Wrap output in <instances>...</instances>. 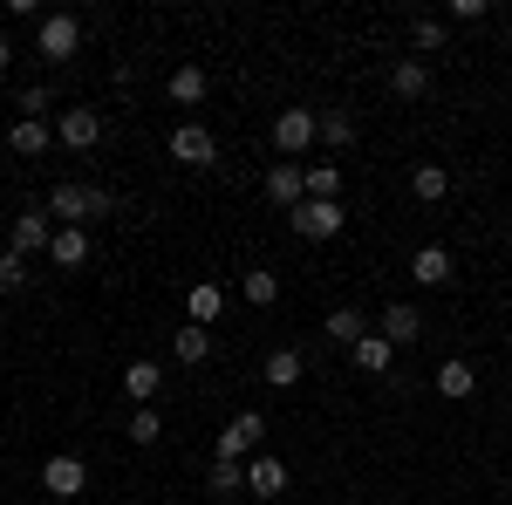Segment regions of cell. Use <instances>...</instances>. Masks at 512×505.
I'll list each match as a JSON object with an SVG mask.
<instances>
[{
  "label": "cell",
  "instance_id": "obj_26",
  "mask_svg": "<svg viewBox=\"0 0 512 505\" xmlns=\"http://www.w3.org/2000/svg\"><path fill=\"white\" fill-rule=\"evenodd\" d=\"M410 192L424 198V205L451 198V171H444V164H417V171H410Z\"/></svg>",
  "mask_w": 512,
  "mask_h": 505
},
{
  "label": "cell",
  "instance_id": "obj_16",
  "mask_svg": "<svg viewBox=\"0 0 512 505\" xmlns=\"http://www.w3.org/2000/svg\"><path fill=\"white\" fill-rule=\"evenodd\" d=\"M239 301H246V308H274L280 301V273L274 267H246L239 273Z\"/></svg>",
  "mask_w": 512,
  "mask_h": 505
},
{
  "label": "cell",
  "instance_id": "obj_31",
  "mask_svg": "<svg viewBox=\"0 0 512 505\" xmlns=\"http://www.w3.org/2000/svg\"><path fill=\"white\" fill-rule=\"evenodd\" d=\"M205 485H212L219 499H239V492H246V471H239V465H212V478H205Z\"/></svg>",
  "mask_w": 512,
  "mask_h": 505
},
{
  "label": "cell",
  "instance_id": "obj_13",
  "mask_svg": "<svg viewBox=\"0 0 512 505\" xmlns=\"http://www.w3.org/2000/svg\"><path fill=\"white\" fill-rule=\"evenodd\" d=\"M219 314H226V287H219V280H198V287H185V321H192V328H212Z\"/></svg>",
  "mask_w": 512,
  "mask_h": 505
},
{
  "label": "cell",
  "instance_id": "obj_35",
  "mask_svg": "<svg viewBox=\"0 0 512 505\" xmlns=\"http://www.w3.org/2000/svg\"><path fill=\"white\" fill-rule=\"evenodd\" d=\"M7 62H14V48H7V35H0V69H7Z\"/></svg>",
  "mask_w": 512,
  "mask_h": 505
},
{
  "label": "cell",
  "instance_id": "obj_28",
  "mask_svg": "<svg viewBox=\"0 0 512 505\" xmlns=\"http://www.w3.org/2000/svg\"><path fill=\"white\" fill-rule=\"evenodd\" d=\"M444 35H451V28H444L437 14H424V21H410V48H417V55H437V48H444Z\"/></svg>",
  "mask_w": 512,
  "mask_h": 505
},
{
  "label": "cell",
  "instance_id": "obj_22",
  "mask_svg": "<svg viewBox=\"0 0 512 505\" xmlns=\"http://www.w3.org/2000/svg\"><path fill=\"white\" fill-rule=\"evenodd\" d=\"M437 396H451V403H465V396H472L478 389V376H472V362H458V355H451V362H437Z\"/></svg>",
  "mask_w": 512,
  "mask_h": 505
},
{
  "label": "cell",
  "instance_id": "obj_24",
  "mask_svg": "<svg viewBox=\"0 0 512 505\" xmlns=\"http://www.w3.org/2000/svg\"><path fill=\"white\" fill-rule=\"evenodd\" d=\"M171 355H178L185 369H198V362H212V328H192V321H185V328L171 335Z\"/></svg>",
  "mask_w": 512,
  "mask_h": 505
},
{
  "label": "cell",
  "instance_id": "obj_17",
  "mask_svg": "<svg viewBox=\"0 0 512 505\" xmlns=\"http://www.w3.org/2000/svg\"><path fill=\"white\" fill-rule=\"evenodd\" d=\"M246 492H253V499H280V492H287V465H280V458H253V465H246Z\"/></svg>",
  "mask_w": 512,
  "mask_h": 505
},
{
  "label": "cell",
  "instance_id": "obj_10",
  "mask_svg": "<svg viewBox=\"0 0 512 505\" xmlns=\"http://www.w3.org/2000/svg\"><path fill=\"white\" fill-rule=\"evenodd\" d=\"M55 144L96 151V144H103V117H96V110H62V117H55Z\"/></svg>",
  "mask_w": 512,
  "mask_h": 505
},
{
  "label": "cell",
  "instance_id": "obj_25",
  "mask_svg": "<svg viewBox=\"0 0 512 505\" xmlns=\"http://www.w3.org/2000/svg\"><path fill=\"white\" fill-rule=\"evenodd\" d=\"M349 355H355V369H362V376H383V369L396 362V349L383 342V335H376V328H369V335H362V342H355Z\"/></svg>",
  "mask_w": 512,
  "mask_h": 505
},
{
  "label": "cell",
  "instance_id": "obj_34",
  "mask_svg": "<svg viewBox=\"0 0 512 505\" xmlns=\"http://www.w3.org/2000/svg\"><path fill=\"white\" fill-rule=\"evenodd\" d=\"M451 21H485V0H451Z\"/></svg>",
  "mask_w": 512,
  "mask_h": 505
},
{
  "label": "cell",
  "instance_id": "obj_11",
  "mask_svg": "<svg viewBox=\"0 0 512 505\" xmlns=\"http://www.w3.org/2000/svg\"><path fill=\"white\" fill-rule=\"evenodd\" d=\"M376 335H383L390 349H410V342H424V314L396 301V308H383V321H376Z\"/></svg>",
  "mask_w": 512,
  "mask_h": 505
},
{
  "label": "cell",
  "instance_id": "obj_15",
  "mask_svg": "<svg viewBox=\"0 0 512 505\" xmlns=\"http://www.w3.org/2000/svg\"><path fill=\"white\" fill-rule=\"evenodd\" d=\"M301 376H308V355H301V349H274L267 362H260V383H267V389H294Z\"/></svg>",
  "mask_w": 512,
  "mask_h": 505
},
{
  "label": "cell",
  "instance_id": "obj_30",
  "mask_svg": "<svg viewBox=\"0 0 512 505\" xmlns=\"http://www.w3.org/2000/svg\"><path fill=\"white\" fill-rule=\"evenodd\" d=\"M158 437H164V417L151 410V403H144V410H130V444H158Z\"/></svg>",
  "mask_w": 512,
  "mask_h": 505
},
{
  "label": "cell",
  "instance_id": "obj_3",
  "mask_svg": "<svg viewBox=\"0 0 512 505\" xmlns=\"http://www.w3.org/2000/svg\"><path fill=\"white\" fill-rule=\"evenodd\" d=\"M76 48H82V21L76 14H41V28H35V55L41 62H76Z\"/></svg>",
  "mask_w": 512,
  "mask_h": 505
},
{
  "label": "cell",
  "instance_id": "obj_6",
  "mask_svg": "<svg viewBox=\"0 0 512 505\" xmlns=\"http://www.w3.org/2000/svg\"><path fill=\"white\" fill-rule=\"evenodd\" d=\"M260 437H267V417H260V410H239L233 424L219 430V465H239V458H253V451H260Z\"/></svg>",
  "mask_w": 512,
  "mask_h": 505
},
{
  "label": "cell",
  "instance_id": "obj_29",
  "mask_svg": "<svg viewBox=\"0 0 512 505\" xmlns=\"http://www.w3.org/2000/svg\"><path fill=\"white\" fill-rule=\"evenodd\" d=\"M308 198H342V164H308Z\"/></svg>",
  "mask_w": 512,
  "mask_h": 505
},
{
  "label": "cell",
  "instance_id": "obj_7",
  "mask_svg": "<svg viewBox=\"0 0 512 505\" xmlns=\"http://www.w3.org/2000/svg\"><path fill=\"white\" fill-rule=\"evenodd\" d=\"M171 157H178V164H185V171H205V164H219V137H212V130H205V123H178V130H171Z\"/></svg>",
  "mask_w": 512,
  "mask_h": 505
},
{
  "label": "cell",
  "instance_id": "obj_23",
  "mask_svg": "<svg viewBox=\"0 0 512 505\" xmlns=\"http://www.w3.org/2000/svg\"><path fill=\"white\" fill-rule=\"evenodd\" d=\"M321 335H328V342H342V349H355V342L369 335V314H362V308H335L328 321H321Z\"/></svg>",
  "mask_w": 512,
  "mask_h": 505
},
{
  "label": "cell",
  "instance_id": "obj_18",
  "mask_svg": "<svg viewBox=\"0 0 512 505\" xmlns=\"http://www.w3.org/2000/svg\"><path fill=\"white\" fill-rule=\"evenodd\" d=\"M7 144H14L21 157H41L48 144H55V130H48L41 117H14V123H7Z\"/></svg>",
  "mask_w": 512,
  "mask_h": 505
},
{
  "label": "cell",
  "instance_id": "obj_2",
  "mask_svg": "<svg viewBox=\"0 0 512 505\" xmlns=\"http://www.w3.org/2000/svg\"><path fill=\"white\" fill-rule=\"evenodd\" d=\"M308 144H321V110H280L274 117V151L287 157V164H301Z\"/></svg>",
  "mask_w": 512,
  "mask_h": 505
},
{
  "label": "cell",
  "instance_id": "obj_19",
  "mask_svg": "<svg viewBox=\"0 0 512 505\" xmlns=\"http://www.w3.org/2000/svg\"><path fill=\"white\" fill-rule=\"evenodd\" d=\"M164 89H171V103L198 110V103H205V89H212V76H205L198 62H185V69H171V82H164Z\"/></svg>",
  "mask_w": 512,
  "mask_h": 505
},
{
  "label": "cell",
  "instance_id": "obj_14",
  "mask_svg": "<svg viewBox=\"0 0 512 505\" xmlns=\"http://www.w3.org/2000/svg\"><path fill=\"white\" fill-rule=\"evenodd\" d=\"M48 260H55L62 273L89 267V233H82V226H55V239H48Z\"/></svg>",
  "mask_w": 512,
  "mask_h": 505
},
{
  "label": "cell",
  "instance_id": "obj_12",
  "mask_svg": "<svg viewBox=\"0 0 512 505\" xmlns=\"http://www.w3.org/2000/svg\"><path fill=\"white\" fill-rule=\"evenodd\" d=\"M267 198L294 212V205L308 198V164H267Z\"/></svg>",
  "mask_w": 512,
  "mask_h": 505
},
{
  "label": "cell",
  "instance_id": "obj_5",
  "mask_svg": "<svg viewBox=\"0 0 512 505\" xmlns=\"http://www.w3.org/2000/svg\"><path fill=\"white\" fill-rule=\"evenodd\" d=\"M342 226H349L342 198H301V205H294V233L301 239H335Z\"/></svg>",
  "mask_w": 512,
  "mask_h": 505
},
{
  "label": "cell",
  "instance_id": "obj_32",
  "mask_svg": "<svg viewBox=\"0 0 512 505\" xmlns=\"http://www.w3.org/2000/svg\"><path fill=\"white\" fill-rule=\"evenodd\" d=\"M7 287H28V260H21V253H0V294H7Z\"/></svg>",
  "mask_w": 512,
  "mask_h": 505
},
{
  "label": "cell",
  "instance_id": "obj_1",
  "mask_svg": "<svg viewBox=\"0 0 512 505\" xmlns=\"http://www.w3.org/2000/svg\"><path fill=\"white\" fill-rule=\"evenodd\" d=\"M41 205H48V219H62V226H82V219H110V212H117V198L103 192V185H76V178H69V185H55V192L41 198Z\"/></svg>",
  "mask_w": 512,
  "mask_h": 505
},
{
  "label": "cell",
  "instance_id": "obj_8",
  "mask_svg": "<svg viewBox=\"0 0 512 505\" xmlns=\"http://www.w3.org/2000/svg\"><path fill=\"white\" fill-rule=\"evenodd\" d=\"M48 239H55V219H48V205H28L21 219H14V239H7V253H48Z\"/></svg>",
  "mask_w": 512,
  "mask_h": 505
},
{
  "label": "cell",
  "instance_id": "obj_27",
  "mask_svg": "<svg viewBox=\"0 0 512 505\" xmlns=\"http://www.w3.org/2000/svg\"><path fill=\"white\" fill-rule=\"evenodd\" d=\"M321 144H328V151H349L355 144V117L349 110H321Z\"/></svg>",
  "mask_w": 512,
  "mask_h": 505
},
{
  "label": "cell",
  "instance_id": "obj_4",
  "mask_svg": "<svg viewBox=\"0 0 512 505\" xmlns=\"http://www.w3.org/2000/svg\"><path fill=\"white\" fill-rule=\"evenodd\" d=\"M82 485H89V465H82L76 451H55L48 465H41V492L62 505H82Z\"/></svg>",
  "mask_w": 512,
  "mask_h": 505
},
{
  "label": "cell",
  "instance_id": "obj_20",
  "mask_svg": "<svg viewBox=\"0 0 512 505\" xmlns=\"http://www.w3.org/2000/svg\"><path fill=\"white\" fill-rule=\"evenodd\" d=\"M390 89L403 96V103H417V96H431V69H424L417 55H403V62L390 69Z\"/></svg>",
  "mask_w": 512,
  "mask_h": 505
},
{
  "label": "cell",
  "instance_id": "obj_33",
  "mask_svg": "<svg viewBox=\"0 0 512 505\" xmlns=\"http://www.w3.org/2000/svg\"><path fill=\"white\" fill-rule=\"evenodd\" d=\"M48 103H55V96H48V89H41V82H28V89H21V117H41V110H48Z\"/></svg>",
  "mask_w": 512,
  "mask_h": 505
},
{
  "label": "cell",
  "instance_id": "obj_9",
  "mask_svg": "<svg viewBox=\"0 0 512 505\" xmlns=\"http://www.w3.org/2000/svg\"><path fill=\"white\" fill-rule=\"evenodd\" d=\"M410 280H417V287H451V280H458V260H451V246H417V253H410Z\"/></svg>",
  "mask_w": 512,
  "mask_h": 505
},
{
  "label": "cell",
  "instance_id": "obj_21",
  "mask_svg": "<svg viewBox=\"0 0 512 505\" xmlns=\"http://www.w3.org/2000/svg\"><path fill=\"white\" fill-rule=\"evenodd\" d=\"M158 389H164V369H158V362H130V369H123V396H130L137 410H144Z\"/></svg>",
  "mask_w": 512,
  "mask_h": 505
}]
</instances>
